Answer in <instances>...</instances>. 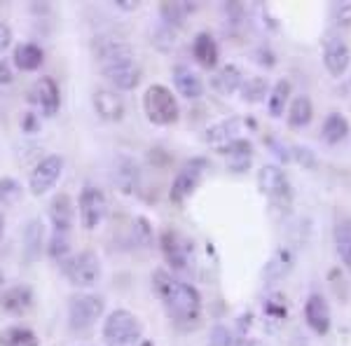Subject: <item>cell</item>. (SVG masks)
<instances>
[{
    "mask_svg": "<svg viewBox=\"0 0 351 346\" xmlns=\"http://www.w3.org/2000/svg\"><path fill=\"white\" fill-rule=\"evenodd\" d=\"M152 286H155L157 297L162 299L164 309L176 323H185V325H197L202 321V295L190 283L173 279L169 271L157 269L152 274Z\"/></svg>",
    "mask_w": 351,
    "mask_h": 346,
    "instance_id": "1",
    "label": "cell"
},
{
    "mask_svg": "<svg viewBox=\"0 0 351 346\" xmlns=\"http://www.w3.org/2000/svg\"><path fill=\"white\" fill-rule=\"evenodd\" d=\"M143 112L155 127H171L178 122L180 108L171 89L164 84H150L143 94Z\"/></svg>",
    "mask_w": 351,
    "mask_h": 346,
    "instance_id": "2",
    "label": "cell"
},
{
    "mask_svg": "<svg viewBox=\"0 0 351 346\" xmlns=\"http://www.w3.org/2000/svg\"><path fill=\"white\" fill-rule=\"evenodd\" d=\"M141 339V321L129 309H115L104 321V342L108 346H134Z\"/></svg>",
    "mask_w": 351,
    "mask_h": 346,
    "instance_id": "3",
    "label": "cell"
},
{
    "mask_svg": "<svg viewBox=\"0 0 351 346\" xmlns=\"http://www.w3.org/2000/svg\"><path fill=\"white\" fill-rule=\"evenodd\" d=\"M104 309H106V302L99 295H92V293L73 295L71 302H68V325L75 332L89 330V328H94L101 316H104Z\"/></svg>",
    "mask_w": 351,
    "mask_h": 346,
    "instance_id": "4",
    "label": "cell"
},
{
    "mask_svg": "<svg viewBox=\"0 0 351 346\" xmlns=\"http://www.w3.org/2000/svg\"><path fill=\"white\" fill-rule=\"evenodd\" d=\"M64 274L75 288H92L101 279V260L94 251H80L64 260Z\"/></svg>",
    "mask_w": 351,
    "mask_h": 346,
    "instance_id": "5",
    "label": "cell"
},
{
    "mask_svg": "<svg viewBox=\"0 0 351 346\" xmlns=\"http://www.w3.org/2000/svg\"><path fill=\"white\" fill-rule=\"evenodd\" d=\"M162 253L167 258V262L173 267V271H180V274H190L195 269V246L188 236L178 234L173 230L162 232L160 239Z\"/></svg>",
    "mask_w": 351,
    "mask_h": 346,
    "instance_id": "6",
    "label": "cell"
},
{
    "mask_svg": "<svg viewBox=\"0 0 351 346\" xmlns=\"http://www.w3.org/2000/svg\"><path fill=\"white\" fill-rule=\"evenodd\" d=\"M206 171H208V162L204 157H195V160L185 162L171 183V201L183 203L188 197H192V192L202 185Z\"/></svg>",
    "mask_w": 351,
    "mask_h": 346,
    "instance_id": "7",
    "label": "cell"
},
{
    "mask_svg": "<svg viewBox=\"0 0 351 346\" xmlns=\"http://www.w3.org/2000/svg\"><path fill=\"white\" fill-rule=\"evenodd\" d=\"M61 173H64V157L59 155H47L36 164V169L31 171L28 178V190L33 197H43L49 190H54V185L59 183Z\"/></svg>",
    "mask_w": 351,
    "mask_h": 346,
    "instance_id": "8",
    "label": "cell"
},
{
    "mask_svg": "<svg viewBox=\"0 0 351 346\" xmlns=\"http://www.w3.org/2000/svg\"><path fill=\"white\" fill-rule=\"evenodd\" d=\"M108 215V197L104 195V190L94 185H87L80 195V220L84 230H96Z\"/></svg>",
    "mask_w": 351,
    "mask_h": 346,
    "instance_id": "9",
    "label": "cell"
},
{
    "mask_svg": "<svg viewBox=\"0 0 351 346\" xmlns=\"http://www.w3.org/2000/svg\"><path fill=\"white\" fill-rule=\"evenodd\" d=\"M101 73L115 87V92H132L141 82V68L136 64V56L115 61V64L108 66H101Z\"/></svg>",
    "mask_w": 351,
    "mask_h": 346,
    "instance_id": "10",
    "label": "cell"
},
{
    "mask_svg": "<svg viewBox=\"0 0 351 346\" xmlns=\"http://www.w3.org/2000/svg\"><path fill=\"white\" fill-rule=\"evenodd\" d=\"M304 323H307L309 330L314 334H319V337L330 332L332 311H330L328 299L321 293H311L307 297V302H304Z\"/></svg>",
    "mask_w": 351,
    "mask_h": 346,
    "instance_id": "11",
    "label": "cell"
},
{
    "mask_svg": "<svg viewBox=\"0 0 351 346\" xmlns=\"http://www.w3.org/2000/svg\"><path fill=\"white\" fill-rule=\"evenodd\" d=\"M324 66L332 77H342L351 66V45L342 36H330L324 42Z\"/></svg>",
    "mask_w": 351,
    "mask_h": 346,
    "instance_id": "12",
    "label": "cell"
},
{
    "mask_svg": "<svg viewBox=\"0 0 351 346\" xmlns=\"http://www.w3.org/2000/svg\"><path fill=\"white\" fill-rule=\"evenodd\" d=\"M112 183H115V187L122 195H127V197L136 195V190H138V185H141L138 162L129 155H117L115 160H112Z\"/></svg>",
    "mask_w": 351,
    "mask_h": 346,
    "instance_id": "13",
    "label": "cell"
},
{
    "mask_svg": "<svg viewBox=\"0 0 351 346\" xmlns=\"http://www.w3.org/2000/svg\"><path fill=\"white\" fill-rule=\"evenodd\" d=\"M31 101L36 103V108L40 110L43 117H54L61 108L59 84L47 75L38 77L36 84H33V89H31Z\"/></svg>",
    "mask_w": 351,
    "mask_h": 346,
    "instance_id": "14",
    "label": "cell"
},
{
    "mask_svg": "<svg viewBox=\"0 0 351 346\" xmlns=\"http://www.w3.org/2000/svg\"><path fill=\"white\" fill-rule=\"evenodd\" d=\"M258 190L269 199H284L291 192L286 171H281V166H276V164H265L258 171Z\"/></svg>",
    "mask_w": 351,
    "mask_h": 346,
    "instance_id": "15",
    "label": "cell"
},
{
    "mask_svg": "<svg viewBox=\"0 0 351 346\" xmlns=\"http://www.w3.org/2000/svg\"><path fill=\"white\" fill-rule=\"evenodd\" d=\"M92 106H94L96 115L106 122H120L124 117V110H127L120 92H115V89H106V87L96 89V92L92 94Z\"/></svg>",
    "mask_w": 351,
    "mask_h": 346,
    "instance_id": "16",
    "label": "cell"
},
{
    "mask_svg": "<svg viewBox=\"0 0 351 346\" xmlns=\"http://www.w3.org/2000/svg\"><path fill=\"white\" fill-rule=\"evenodd\" d=\"M49 223H52V234H68L71 236L73 223H75V206L73 199L61 192L49 201Z\"/></svg>",
    "mask_w": 351,
    "mask_h": 346,
    "instance_id": "17",
    "label": "cell"
},
{
    "mask_svg": "<svg viewBox=\"0 0 351 346\" xmlns=\"http://www.w3.org/2000/svg\"><path fill=\"white\" fill-rule=\"evenodd\" d=\"M218 152L228 160V169L234 173L248 171V166H251V162H253V143L248 138L230 140L228 145H220Z\"/></svg>",
    "mask_w": 351,
    "mask_h": 346,
    "instance_id": "18",
    "label": "cell"
},
{
    "mask_svg": "<svg viewBox=\"0 0 351 346\" xmlns=\"http://www.w3.org/2000/svg\"><path fill=\"white\" fill-rule=\"evenodd\" d=\"M293 264H295V253L288 246H281L271 253V258L263 267V279L267 283H279L284 276L291 274Z\"/></svg>",
    "mask_w": 351,
    "mask_h": 346,
    "instance_id": "19",
    "label": "cell"
},
{
    "mask_svg": "<svg viewBox=\"0 0 351 346\" xmlns=\"http://www.w3.org/2000/svg\"><path fill=\"white\" fill-rule=\"evenodd\" d=\"M36 304V297H33V291L28 286H12L3 293L0 297V306L3 311H8L10 316H24L33 309Z\"/></svg>",
    "mask_w": 351,
    "mask_h": 346,
    "instance_id": "20",
    "label": "cell"
},
{
    "mask_svg": "<svg viewBox=\"0 0 351 346\" xmlns=\"http://www.w3.org/2000/svg\"><path fill=\"white\" fill-rule=\"evenodd\" d=\"M173 84H176V92L183 96V99L197 101V99H202V96H204L202 77L188 66H176L173 68Z\"/></svg>",
    "mask_w": 351,
    "mask_h": 346,
    "instance_id": "21",
    "label": "cell"
},
{
    "mask_svg": "<svg viewBox=\"0 0 351 346\" xmlns=\"http://www.w3.org/2000/svg\"><path fill=\"white\" fill-rule=\"evenodd\" d=\"M192 56L197 59V64L202 68H216L218 66V42L216 38L211 36L208 31H199L192 40Z\"/></svg>",
    "mask_w": 351,
    "mask_h": 346,
    "instance_id": "22",
    "label": "cell"
},
{
    "mask_svg": "<svg viewBox=\"0 0 351 346\" xmlns=\"http://www.w3.org/2000/svg\"><path fill=\"white\" fill-rule=\"evenodd\" d=\"M241 127L243 122L239 120V117H230V120H223V122H216L211 124V127L204 132V143L208 145H228L230 140L239 138L241 134Z\"/></svg>",
    "mask_w": 351,
    "mask_h": 346,
    "instance_id": "23",
    "label": "cell"
},
{
    "mask_svg": "<svg viewBox=\"0 0 351 346\" xmlns=\"http://www.w3.org/2000/svg\"><path fill=\"white\" fill-rule=\"evenodd\" d=\"M288 127L293 129H304L307 124L314 120V103H311V99L307 94H298L291 99V103H288Z\"/></svg>",
    "mask_w": 351,
    "mask_h": 346,
    "instance_id": "24",
    "label": "cell"
},
{
    "mask_svg": "<svg viewBox=\"0 0 351 346\" xmlns=\"http://www.w3.org/2000/svg\"><path fill=\"white\" fill-rule=\"evenodd\" d=\"M45 52L36 42H21L14 47V66L24 73H33L43 66Z\"/></svg>",
    "mask_w": 351,
    "mask_h": 346,
    "instance_id": "25",
    "label": "cell"
},
{
    "mask_svg": "<svg viewBox=\"0 0 351 346\" xmlns=\"http://www.w3.org/2000/svg\"><path fill=\"white\" fill-rule=\"evenodd\" d=\"M351 132V124L342 112H330V115L324 120V127H321V134H324V140L330 145H337L342 143L344 138L349 136Z\"/></svg>",
    "mask_w": 351,
    "mask_h": 346,
    "instance_id": "26",
    "label": "cell"
},
{
    "mask_svg": "<svg viewBox=\"0 0 351 346\" xmlns=\"http://www.w3.org/2000/svg\"><path fill=\"white\" fill-rule=\"evenodd\" d=\"M243 80H246V77H243V71H241L239 66H237V64H225L218 71V75H216V80H213V84H216V89H218L220 94L230 96V94L239 92Z\"/></svg>",
    "mask_w": 351,
    "mask_h": 346,
    "instance_id": "27",
    "label": "cell"
},
{
    "mask_svg": "<svg viewBox=\"0 0 351 346\" xmlns=\"http://www.w3.org/2000/svg\"><path fill=\"white\" fill-rule=\"evenodd\" d=\"M335 251L342 264L351 271V215H342L335 225Z\"/></svg>",
    "mask_w": 351,
    "mask_h": 346,
    "instance_id": "28",
    "label": "cell"
},
{
    "mask_svg": "<svg viewBox=\"0 0 351 346\" xmlns=\"http://www.w3.org/2000/svg\"><path fill=\"white\" fill-rule=\"evenodd\" d=\"M291 94H293V84L288 80H279L274 87L269 89L267 94V110L271 117H281L286 112V106L291 101Z\"/></svg>",
    "mask_w": 351,
    "mask_h": 346,
    "instance_id": "29",
    "label": "cell"
},
{
    "mask_svg": "<svg viewBox=\"0 0 351 346\" xmlns=\"http://www.w3.org/2000/svg\"><path fill=\"white\" fill-rule=\"evenodd\" d=\"M0 346H38V337L31 328L12 325L0 332Z\"/></svg>",
    "mask_w": 351,
    "mask_h": 346,
    "instance_id": "30",
    "label": "cell"
},
{
    "mask_svg": "<svg viewBox=\"0 0 351 346\" xmlns=\"http://www.w3.org/2000/svg\"><path fill=\"white\" fill-rule=\"evenodd\" d=\"M239 92H241V99L246 101V103H258V101H263L265 96L269 94L267 80H265L263 75H253V77H248V80H243Z\"/></svg>",
    "mask_w": 351,
    "mask_h": 346,
    "instance_id": "31",
    "label": "cell"
},
{
    "mask_svg": "<svg viewBox=\"0 0 351 346\" xmlns=\"http://www.w3.org/2000/svg\"><path fill=\"white\" fill-rule=\"evenodd\" d=\"M192 10H195V5H188V3H164L160 8V12H162V19L167 21L169 26H173V24L180 26Z\"/></svg>",
    "mask_w": 351,
    "mask_h": 346,
    "instance_id": "32",
    "label": "cell"
},
{
    "mask_svg": "<svg viewBox=\"0 0 351 346\" xmlns=\"http://www.w3.org/2000/svg\"><path fill=\"white\" fill-rule=\"evenodd\" d=\"M288 299L281 293H271L265 299V316L271 321H284L288 316Z\"/></svg>",
    "mask_w": 351,
    "mask_h": 346,
    "instance_id": "33",
    "label": "cell"
},
{
    "mask_svg": "<svg viewBox=\"0 0 351 346\" xmlns=\"http://www.w3.org/2000/svg\"><path fill=\"white\" fill-rule=\"evenodd\" d=\"M24 241H26L28 258H36V255L40 253V246H43V232H40V223H38V220H31V225L26 227Z\"/></svg>",
    "mask_w": 351,
    "mask_h": 346,
    "instance_id": "34",
    "label": "cell"
},
{
    "mask_svg": "<svg viewBox=\"0 0 351 346\" xmlns=\"http://www.w3.org/2000/svg\"><path fill=\"white\" fill-rule=\"evenodd\" d=\"M21 195H24V190H21V185L16 183L14 178H10V175L0 178V201H3L5 206H10V203L19 201Z\"/></svg>",
    "mask_w": 351,
    "mask_h": 346,
    "instance_id": "35",
    "label": "cell"
},
{
    "mask_svg": "<svg viewBox=\"0 0 351 346\" xmlns=\"http://www.w3.org/2000/svg\"><path fill=\"white\" fill-rule=\"evenodd\" d=\"M134 239H136V243H143V246H148V243H150L152 230H150V223L145 218H136V223H134Z\"/></svg>",
    "mask_w": 351,
    "mask_h": 346,
    "instance_id": "36",
    "label": "cell"
},
{
    "mask_svg": "<svg viewBox=\"0 0 351 346\" xmlns=\"http://www.w3.org/2000/svg\"><path fill=\"white\" fill-rule=\"evenodd\" d=\"M291 160H298L300 164H302V166H307V169H314V166H316L314 152H311L309 147H302V145H295V147H293Z\"/></svg>",
    "mask_w": 351,
    "mask_h": 346,
    "instance_id": "37",
    "label": "cell"
},
{
    "mask_svg": "<svg viewBox=\"0 0 351 346\" xmlns=\"http://www.w3.org/2000/svg\"><path fill=\"white\" fill-rule=\"evenodd\" d=\"M211 346H234V339H232V334H230L228 328H223V325L213 328V332H211Z\"/></svg>",
    "mask_w": 351,
    "mask_h": 346,
    "instance_id": "38",
    "label": "cell"
},
{
    "mask_svg": "<svg viewBox=\"0 0 351 346\" xmlns=\"http://www.w3.org/2000/svg\"><path fill=\"white\" fill-rule=\"evenodd\" d=\"M332 16L337 19V24L351 26V0L349 3H337L335 8H332Z\"/></svg>",
    "mask_w": 351,
    "mask_h": 346,
    "instance_id": "39",
    "label": "cell"
},
{
    "mask_svg": "<svg viewBox=\"0 0 351 346\" xmlns=\"http://www.w3.org/2000/svg\"><path fill=\"white\" fill-rule=\"evenodd\" d=\"M14 82V71L5 59H0V84H12Z\"/></svg>",
    "mask_w": 351,
    "mask_h": 346,
    "instance_id": "40",
    "label": "cell"
},
{
    "mask_svg": "<svg viewBox=\"0 0 351 346\" xmlns=\"http://www.w3.org/2000/svg\"><path fill=\"white\" fill-rule=\"evenodd\" d=\"M10 45H12V28L0 21V52H5Z\"/></svg>",
    "mask_w": 351,
    "mask_h": 346,
    "instance_id": "41",
    "label": "cell"
},
{
    "mask_svg": "<svg viewBox=\"0 0 351 346\" xmlns=\"http://www.w3.org/2000/svg\"><path fill=\"white\" fill-rule=\"evenodd\" d=\"M115 8L127 10V12H134V10H138V3H136V0H115Z\"/></svg>",
    "mask_w": 351,
    "mask_h": 346,
    "instance_id": "42",
    "label": "cell"
},
{
    "mask_svg": "<svg viewBox=\"0 0 351 346\" xmlns=\"http://www.w3.org/2000/svg\"><path fill=\"white\" fill-rule=\"evenodd\" d=\"M234 346H260V344L253 342V339H239V342H234Z\"/></svg>",
    "mask_w": 351,
    "mask_h": 346,
    "instance_id": "43",
    "label": "cell"
},
{
    "mask_svg": "<svg viewBox=\"0 0 351 346\" xmlns=\"http://www.w3.org/2000/svg\"><path fill=\"white\" fill-rule=\"evenodd\" d=\"M3 232H5V215L0 211V239H3Z\"/></svg>",
    "mask_w": 351,
    "mask_h": 346,
    "instance_id": "44",
    "label": "cell"
},
{
    "mask_svg": "<svg viewBox=\"0 0 351 346\" xmlns=\"http://www.w3.org/2000/svg\"><path fill=\"white\" fill-rule=\"evenodd\" d=\"M138 346H155V344H152V342H150V339H143V342H141Z\"/></svg>",
    "mask_w": 351,
    "mask_h": 346,
    "instance_id": "45",
    "label": "cell"
},
{
    "mask_svg": "<svg viewBox=\"0 0 351 346\" xmlns=\"http://www.w3.org/2000/svg\"><path fill=\"white\" fill-rule=\"evenodd\" d=\"M0 286H3V271H0Z\"/></svg>",
    "mask_w": 351,
    "mask_h": 346,
    "instance_id": "46",
    "label": "cell"
}]
</instances>
